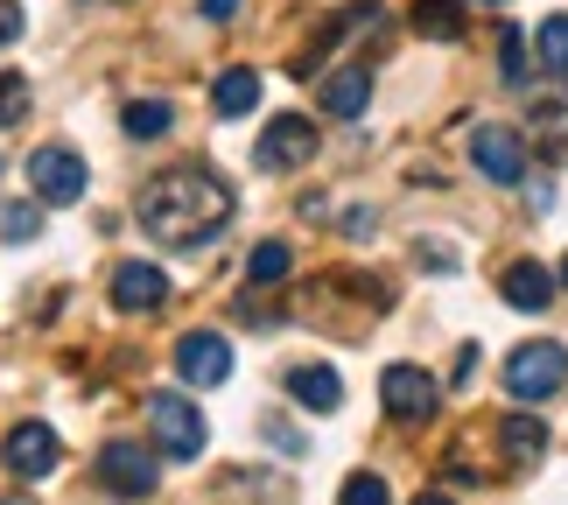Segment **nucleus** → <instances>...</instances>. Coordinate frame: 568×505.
<instances>
[{
	"label": "nucleus",
	"instance_id": "nucleus-10",
	"mask_svg": "<svg viewBox=\"0 0 568 505\" xmlns=\"http://www.w3.org/2000/svg\"><path fill=\"white\" fill-rule=\"evenodd\" d=\"M162 302H169V274L155 267V260H120V267H113V310L155 316Z\"/></svg>",
	"mask_w": 568,
	"mask_h": 505
},
{
	"label": "nucleus",
	"instance_id": "nucleus-12",
	"mask_svg": "<svg viewBox=\"0 0 568 505\" xmlns=\"http://www.w3.org/2000/svg\"><path fill=\"white\" fill-rule=\"evenodd\" d=\"M498 295H506L519 316H540V310L555 302V274L540 267V260H513V267L498 274Z\"/></svg>",
	"mask_w": 568,
	"mask_h": 505
},
{
	"label": "nucleus",
	"instance_id": "nucleus-7",
	"mask_svg": "<svg viewBox=\"0 0 568 505\" xmlns=\"http://www.w3.org/2000/svg\"><path fill=\"white\" fill-rule=\"evenodd\" d=\"M176 380L196 386V393L225 386V380H232V344L217 337V331H190V337H176Z\"/></svg>",
	"mask_w": 568,
	"mask_h": 505
},
{
	"label": "nucleus",
	"instance_id": "nucleus-6",
	"mask_svg": "<svg viewBox=\"0 0 568 505\" xmlns=\"http://www.w3.org/2000/svg\"><path fill=\"white\" fill-rule=\"evenodd\" d=\"M0 464H8V477H50L63 464V443L50 422H14L8 443H0Z\"/></svg>",
	"mask_w": 568,
	"mask_h": 505
},
{
	"label": "nucleus",
	"instance_id": "nucleus-21",
	"mask_svg": "<svg viewBox=\"0 0 568 505\" xmlns=\"http://www.w3.org/2000/svg\"><path fill=\"white\" fill-rule=\"evenodd\" d=\"M288 267H295V253L281 246V239H260L253 260H246V281L253 289H274V281H288Z\"/></svg>",
	"mask_w": 568,
	"mask_h": 505
},
{
	"label": "nucleus",
	"instance_id": "nucleus-23",
	"mask_svg": "<svg viewBox=\"0 0 568 505\" xmlns=\"http://www.w3.org/2000/svg\"><path fill=\"white\" fill-rule=\"evenodd\" d=\"M29 105H36L29 78H21V71H0V127H21V120H29Z\"/></svg>",
	"mask_w": 568,
	"mask_h": 505
},
{
	"label": "nucleus",
	"instance_id": "nucleus-24",
	"mask_svg": "<svg viewBox=\"0 0 568 505\" xmlns=\"http://www.w3.org/2000/svg\"><path fill=\"white\" fill-rule=\"evenodd\" d=\"M337 505H393V492H386V477H373V471H358V477H344V492H337Z\"/></svg>",
	"mask_w": 568,
	"mask_h": 505
},
{
	"label": "nucleus",
	"instance_id": "nucleus-3",
	"mask_svg": "<svg viewBox=\"0 0 568 505\" xmlns=\"http://www.w3.org/2000/svg\"><path fill=\"white\" fill-rule=\"evenodd\" d=\"M561 386H568V351L561 344H519L513 358H506V393H513L519 407L555 401Z\"/></svg>",
	"mask_w": 568,
	"mask_h": 505
},
{
	"label": "nucleus",
	"instance_id": "nucleus-17",
	"mask_svg": "<svg viewBox=\"0 0 568 505\" xmlns=\"http://www.w3.org/2000/svg\"><path fill=\"white\" fill-rule=\"evenodd\" d=\"M414 29L428 42H456L464 36V0H414Z\"/></svg>",
	"mask_w": 568,
	"mask_h": 505
},
{
	"label": "nucleus",
	"instance_id": "nucleus-29",
	"mask_svg": "<svg viewBox=\"0 0 568 505\" xmlns=\"http://www.w3.org/2000/svg\"><path fill=\"white\" fill-rule=\"evenodd\" d=\"M414 505H456L449 492H414Z\"/></svg>",
	"mask_w": 568,
	"mask_h": 505
},
{
	"label": "nucleus",
	"instance_id": "nucleus-25",
	"mask_svg": "<svg viewBox=\"0 0 568 505\" xmlns=\"http://www.w3.org/2000/svg\"><path fill=\"white\" fill-rule=\"evenodd\" d=\"M21 36V0H0V50Z\"/></svg>",
	"mask_w": 568,
	"mask_h": 505
},
{
	"label": "nucleus",
	"instance_id": "nucleus-14",
	"mask_svg": "<svg viewBox=\"0 0 568 505\" xmlns=\"http://www.w3.org/2000/svg\"><path fill=\"white\" fill-rule=\"evenodd\" d=\"M365 105H373V71H358V63H352V71L323 78V113H331V120H358Z\"/></svg>",
	"mask_w": 568,
	"mask_h": 505
},
{
	"label": "nucleus",
	"instance_id": "nucleus-1",
	"mask_svg": "<svg viewBox=\"0 0 568 505\" xmlns=\"http://www.w3.org/2000/svg\"><path fill=\"white\" fill-rule=\"evenodd\" d=\"M225 225H232V190L217 183L211 169L176 162V169L148 175V190H141V232L155 239V246L190 253V246H211Z\"/></svg>",
	"mask_w": 568,
	"mask_h": 505
},
{
	"label": "nucleus",
	"instance_id": "nucleus-26",
	"mask_svg": "<svg viewBox=\"0 0 568 505\" xmlns=\"http://www.w3.org/2000/svg\"><path fill=\"white\" fill-rule=\"evenodd\" d=\"M414 253H422L435 274H449V267H456V253H449V246H435V239H428V246H414Z\"/></svg>",
	"mask_w": 568,
	"mask_h": 505
},
{
	"label": "nucleus",
	"instance_id": "nucleus-27",
	"mask_svg": "<svg viewBox=\"0 0 568 505\" xmlns=\"http://www.w3.org/2000/svg\"><path fill=\"white\" fill-rule=\"evenodd\" d=\"M477 365H485V358H477V344H464V358H456V386H470Z\"/></svg>",
	"mask_w": 568,
	"mask_h": 505
},
{
	"label": "nucleus",
	"instance_id": "nucleus-31",
	"mask_svg": "<svg viewBox=\"0 0 568 505\" xmlns=\"http://www.w3.org/2000/svg\"><path fill=\"white\" fill-rule=\"evenodd\" d=\"M485 8H506V0H485Z\"/></svg>",
	"mask_w": 568,
	"mask_h": 505
},
{
	"label": "nucleus",
	"instance_id": "nucleus-13",
	"mask_svg": "<svg viewBox=\"0 0 568 505\" xmlns=\"http://www.w3.org/2000/svg\"><path fill=\"white\" fill-rule=\"evenodd\" d=\"M498 450H506V471H534L540 456H548V422L506 414V422H498Z\"/></svg>",
	"mask_w": 568,
	"mask_h": 505
},
{
	"label": "nucleus",
	"instance_id": "nucleus-8",
	"mask_svg": "<svg viewBox=\"0 0 568 505\" xmlns=\"http://www.w3.org/2000/svg\"><path fill=\"white\" fill-rule=\"evenodd\" d=\"M29 183L42 204H84V155H71V148H36L29 155Z\"/></svg>",
	"mask_w": 568,
	"mask_h": 505
},
{
	"label": "nucleus",
	"instance_id": "nucleus-15",
	"mask_svg": "<svg viewBox=\"0 0 568 505\" xmlns=\"http://www.w3.org/2000/svg\"><path fill=\"white\" fill-rule=\"evenodd\" d=\"M288 393L302 407H316V414H337L344 407V380L331 365H288Z\"/></svg>",
	"mask_w": 568,
	"mask_h": 505
},
{
	"label": "nucleus",
	"instance_id": "nucleus-18",
	"mask_svg": "<svg viewBox=\"0 0 568 505\" xmlns=\"http://www.w3.org/2000/svg\"><path fill=\"white\" fill-rule=\"evenodd\" d=\"M0 239H8V246H29V239H42V211L29 204V196H0Z\"/></svg>",
	"mask_w": 568,
	"mask_h": 505
},
{
	"label": "nucleus",
	"instance_id": "nucleus-4",
	"mask_svg": "<svg viewBox=\"0 0 568 505\" xmlns=\"http://www.w3.org/2000/svg\"><path fill=\"white\" fill-rule=\"evenodd\" d=\"M310 155H316V127L302 113H274L267 127H260V141H253V169H267V175H288Z\"/></svg>",
	"mask_w": 568,
	"mask_h": 505
},
{
	"label": "nucleus",
	"instance_id": "nucleus-16",
	"mask_svg": "<svg viewBox=\"0 0 568 505\" xmlns=\"http://www.w3.org/2000/svg\"><path fill=\"white\" fill-rule=\"evenodd\" d=\"M260 92H267V84H260V71H246V63H232V71H217V84H211V105L225 120H246L253 105H260Z\"/></svg>",
	"mask_w": 568,
	"mask_h": 505
},
{
	"label": "nucleus",
	"instance_id": "nucleus-28",
	"mask_svg": "<svg viewBox=\"0 0 568 505\" xmlns=\"http://www.w3.org/2000/svg\"><path fill=\"white\" fill-rule=\"evenodd\" d=\"M239 14V0H204V21H232Z\"/></svg>",
	"mask_w": 568,
	"mask_h": 505
},
{
	"label": "nucleus",
	"instance_id": "nucleus-30",
	"mask_svg": "<svg viewBox=\"0 0 568 505\" xmlns=\"http://www.w3.org/2000/svg\"><path fill=\"white\" fill-rule=\"evenodd\" d=\"M561 289H568V260H561Z\"/></svg>",
	"mask_w": 568,
	"mask_h": 505
},
{
	"label": "nucleus",
	"instance_id": "nucleus-22",
	"mask_svg": "<svg viewBox=\"0 0 568 505\" xmlns=\"http://www.w3.org/2000/svg\"><path fill=\"white\" fill-rule=\"evenodd\" d=\"M498 78L527 92V29H498Z\"/></svg>",
	"mask_w": 568,
	"mask_h": 505
},
{
	"label": "nucleus",
	"instance_id": "nucleus-19",
	"mask_svg": "<svg viewBox=\"0 0 568 505\" xmlns=\"http://www.w3.org/2000/svg\"><path fill=\"white\" fill-rule=\"evenodd\" d=\"M534 57H540V71L568 78V14H548V21L534 29Z\"/></svg>",
	"mask_w": 568,
	"mask_h": 505
},
{
	"label": "nucleus",
	"instance_id": "nucleus-5",
	"mask_svg": "<svg viewBox=\"0 0 568 505\" xmlns=\"http://www.w3.org/2000/svg\"><path fill=\"white\" fill-rule=\"evenodd\" d=\"M162 450H141V443H105L99 450V485L113 492V498H148L162 485V464H155Z\"/></svg>",
	"mask_w": 568,
	"mask_h": 505
},
{
	"label": "nucleus",
	"instance_id": "nucleus-11",
	"mask_svg": "<svg viewBox=\"0 0 568 505\" xmlns=\"http://www.w3.org/2000/svg\"><path fill=\"white\" fill-rule=\"evenodd\" d=\"M470 162H477V175H491V183H519V175H527V141H519L513 127H477Z\"/></svg>",
	"mask_w": 568,
	"mask_h": 505
},
{
	"label": "nucleus",
	"instance_id": "nucleus-9",
	"mask_svg": "<svg viewBox=\"0 0 568 505\" xmlns=\"http://www.w3.org/2000/svg\"><path fill=\"white\" fill-rule=\"evenodd\" d=\"M379 401H386L393 422H428L435 401H443V386H435L422 365H386L379 372Z\"/></svg>",
	"mask_w": 568,
	"mask_h": 505
},
{
	"label": "nucleus",
	"instance_id": "nucleus-2",
	"mask_svg": "<svg viewBox=\"0 0 568 505\" xmlns=\"http://www.w3.org/2000/svg\"><path fill=\"white\" fill-rule=\"evenodd\" d=\"M148 414V435H155V450L162 456H176V464H196L204 456V414H196V401H183V393H148L141 401Z\"/></svg>",
	"mask_w": 568,
	"mask_h": 505
},
{
	"label": "nucleus",
	"instance_id": "nucleus-32",
	"mask_svg": "<svg viewBox=\"0 0 568 505\" xmlns=\"http://www.w3.org/2000/svg\"><path fill=\"white\" fill-rule=\"evenodd\" d=\"M0 505H21V498H0Z\"/></svg>",
	"mask_w": 568,
	"mask_h": 505
},
{
	"label": "nucleus",
	"instance_id": "nucleus-20",
	"mask_svg": "<svg viewBox=\"0 0 568 505\" xmlns=\"http://www.w3.org/2000/svg\"><path fill=\"white\" fill-rule=\"evenodd\" d=\"M120 127H126V134H134V141H155V134H169V127H176V113H169L162 99H126Z\"/></svg>",
	"mask_w": 568,
	"mask_h": 505
}]
</instances>
